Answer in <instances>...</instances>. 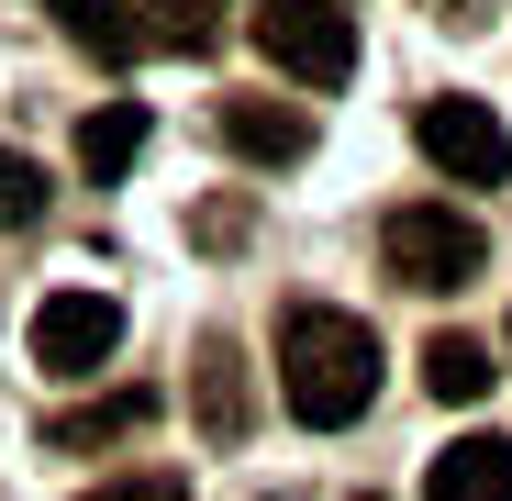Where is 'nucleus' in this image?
I'll return each instance as SVG.
<instances>
[{
  "mask_svg": "<svg viewBox=\"0 0 512 501\" xmlns=\"http://www.w3.org/2000/svg\"><path fill=\"white\" fill-rule=\"evenodd\" d=\"M279 401L312 435L357 424V412L379 401V334L357 312H334V301H290L279 312Z\"/></svg>",
  "mask_w": 512,
  "mask_h": 501,
  "instance_id": "nucleus-1",
  "label": "nucleus"
},
{
  "mask_svg": "<svg viewBox=\"0 0 512 501\" xmlns=\"http://www.w3.org/2000/svg\"><path fill=\"white\" fill-rule=\"evenodd\" d=\"M379 257H390L401 290H468V279L490 268V234H479L457 201H401V212L379 223Z\"/></svg>",
  "mask_w": 512,
  "mask_h": 501,
  "instance_id": "nucleus-2",
  "label": "nucleus"
},
{
  "mask_svg": "<svg viewBox=\"0 0 512 501\" xmlns=\"http://www.w3.org/2000/svg\"><path fill=\"white\" fill-rule=\"evenodd\" d=\"M256 45H268V67L301 78V90H334V78L357 67L346 0H256Z\"/></svg>",
  "mask_w": 512,
  "mask_h": 501,
  "instance_id": "nucleus-3",
  "label": "nucleus"
},
{
  "mask_svg": "<svg viewBox=\"0 0 512 501\" xmlns=\"http://www.w3.org/2000/svg\"><path fill=\"white\" fill-rule=\"evenodd\" d=\"M23 346H34L45 379H101L112 346H123V301L112 290H45L34 323H23Z\"/></svg>",
  "mask_w": 512,
  "mask_h": 501,
  "instance_id": "nucleus-4",
  "label": "nucleus"
},
{
  "mask_svg": "<svg viewBox=\"0 0 512 501\" xmlns=\"http://www.w3.org/2000/svg\"><path fill=\"white\" fill-rule=\"evenodd\" d=\"M412 145L435 156L457 190H501V179H512V134H501V112L468 101V90H435V101H423V112H412Z\"/></svg>",
  "mask_w": 512,
  "mask_h": 501,
  "instance_id": "nucleus-5",
  "label": "nucleus"
},
{
  "mask_svg": "<svg viewBox=\"0 0 512 501\" xmlns=\"http://www.w3.org/2000/svg\"><path fill=\"white\" fill-rule=\"evenodd\" d=\"M245 424H256L245 346H234V334H201V435H212V446H245Z\"/></svg>",
  "mask_w": 512,
  "mask_h": 501,
  "instance_id": "nucleus-6",
  "label": "nucleus"
},
{
  "mask_svg": "<svg viewBox=\"0 0 512 501\" xmlns=\"http://www.w3.org/2000/svg\"><path fill=\"white\" fill-rule=\"evenodd\" d=\"M156 424V390H101V401H78V412H56V457H101V446H134Z\"/></svg>",
  "mask_w": 512,
  "mask_h": 501,
  "instance_id": "nucleus-7",
  "label": "nucleus"
},
{
  "mask_svg": "<svg viewBox=\"0 0 512 501\" xmlns=\"http://www.w3.org/2000/svg\"><path fill=\"white\" fill-rule=\"evenodd\" d=\"M423 501H512V435H457L423 468Z\"/></svg>",
  "mask_w": 512,
  "mask_h": 501,
  "instance_id": "nucleus-8",
  "label": "nucleus"
},
{
  "mask_svg": "<svg viewBox=\"0 0 512 501\" xmlns=\"http://www.w3.org/2000/svg\"><path fill=\"white\" fill-rule=\"evenodd\" d=\"M223 145L256 167H290V156H312V112L301 101H223Z\"/></svg>",
  "mask_w": 512,
  "mask_h": 501,
  "instance_id": "nucleus-9",
  "label": "nucleus"
},
{
  "mask_svg": "<svg viewBox=\"0 0 512 501\" xmlns=\"http://www.w3.org/2000/svg\"><path fill=\"white\" fill-rule=\"evenodd\" d=\"M56 23H67V45L90 56V67H134V45H145L134 0H56Z\"/></svg>",
  "mask_w": 512,
  "mask_h": 501,
  "instance_id": "nucleus-10",
  "label": "nucleus"
},
{
  "mask_svg": "<svg viewBox=\"0 0 512 501\" xmlns=\"http://www.w3.org/2000/svg\"><path fill=\"white\" fill-rule=\"evenodd\" d=\"M134 156H145V101H112L78 123V179H123Z\"/></svg>",
  "mask_w": 512,
  "mask_h": 501,
  "instance_id": "nucleus-11",
  "label": "nucleus"
},
{
  "mask_svg": "<svg viewBox=\"0 0 512 501\" xmlns=\"http://www.w3.org/2000/svg\"><path fill=\"white\" fill-rule=\"evenodd\" d=\"M490 346H479V334H435V346H423V390H435V401H490Z\"/></svg>",
  "mask_w": 512,
  "mask_h": 501,
  "instance_id": "nucleus-12",
  "label": "nucleus"
},
{
  "mask_svg": "<svg viewBox=\"0 0 512 501\" xmlns=\"http://www.w3.org/2000/svg\"><path fill=\"white\" fill-rule=\"evenodd\" d=\"M45 190H56L45 167H34V156H12V145H0V234H23V223L45 212Z\"/></svg>",
  "mask_w": 512,
  "mask_h": 501,
  "instance_id": "nucleus-13",
  "label": "nucleus"
},
{
  "mask_svg": "<svg viewBox=\"0 0 512 501\" xmlns=\"http://www.w3.org/2000/svg\"><path fill=\"white\" fill-rule=\"evenodd\" d=\"M78 501H190L167 468H123V479H101V490H78Z\"/></svg>",
  "mask_w": 512,
  "mask_h": 501,
  "instance_id": "nucleus-14",
  "label": "nucleus"
},
{
  "mask_svg": "<svg viewBox=\"0 0 512 501\" xmlns=\"http://www.w3.org/2000/svg\"><path fill=\"white\" fill-rule=\"evenodd\" d=\"M435 23H457V34H468V23H479V0H435Z\"/></svg>",
  "mask_w": 512,
  "mask_h": 501,
  "instance_id": "nucleus-15",
  "label": "nucleus"
}]
</instances>
